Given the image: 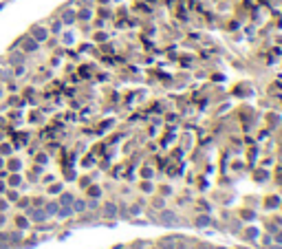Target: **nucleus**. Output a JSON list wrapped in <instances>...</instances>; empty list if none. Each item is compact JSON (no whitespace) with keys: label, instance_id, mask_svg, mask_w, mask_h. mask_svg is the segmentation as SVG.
<instances>
[]
</instances>
